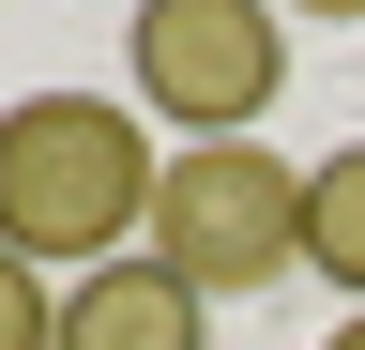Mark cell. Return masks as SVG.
<instances>
[{"label":"cell","instance_id":"1","mask_svg":"<svg viewBox=\"0 0 365 350\" xmlns=\"http://www.w3.org/2000/svg\"><path fill=\"white\" fill-rule=\"evenodd\" d=\"M153 122H122L107 92H16L0 107V244L31 259V274H107V259L153 244Z\"/></svg>","mask_w":365,"mask_h":350},{"label":"cell","instance_id":"2","mask_svg":"<svg viewBox=\"0 0 365 350\" xmlns=\"http://www.w3.org/2000/svg\"><path fill=\"white\" fill-rule=\"evenodd\" d=\"M137 259H168L198 304H259V289H289V274H304V168L274 153V138L168 153V183H153V244H137Z\"/></svg>","mask_w":365,"mask_h":350},{"label":"cell","instance_id":"3","mask_svg":"<svg viewBox=\"0 0 365 350\" xmlns=\"http://www.w3.org/2000/svg\"><path fill=\"white\" fill-rule=\"evenodd\" d=\"M122 76H137V122H182V153H213V138H259V107L289 92V31L259 0H153L122 31Z\"/></svg>","mask_w":365,"mask_h":350},{"label":"cell","instance_id":"4","mask_svg":"<svg viewBox=\"0 0 365 350\" xmlns=\"http://www.w3.org/2000/svg\"><path fill=\"white\" fill-rule=\"evenodd\" d=\"M61 350H213V304L168 259H107V274L61 289Z\"/></svg>","mask_w":365,"mask_h":350},{"label":"cell","instance_id":"5","mask_svg":"<svg viewBox=\"0 0 365 350\" xmlns=\"http://www.w3.org/2000/svg\"><path fill=\"white\" fill-rule=\"evenodd\" d=\"M304 274H335V289L365 304V138L304 168Z\"/></svg>","mask_w":365,"mask_h":350},{"label":"cell","instance_id":"6","mask_svg":"<svg viewBox=\"0 0 365 350\" xmlns=\"http://www.w3.org/2000/svg\"><path fill=\"white\" fill-rule=\"evenodd\" d=\"M0 350H61V274H31L0 244Z\"/></svg>","mask_w":365,"mask_h":350},{"label":"cell","instance_id":"7","mask_svg":"<svg viewBox=\"0 0 365 350\" xmlns=\"http://www.w3.org/2000/svg\"><path fill=\"white\" fill-rule=\"evenodd\" d=\"M319 350H365V304H350V320H335V335H319Z\"/></svg>","mask_w":365,"mask_h":350}]
</instances>
